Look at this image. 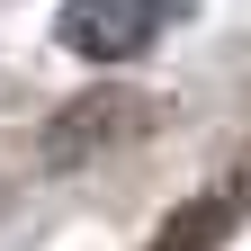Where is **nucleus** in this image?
<instances>
[{
    "instance_id": "nucleus-1",
    "label": "nucleus",
    "mask_w": 251,
    "mask_h": 251,
    "mask_svg": "<svg viewBox=\"0 0 251 251\" xmlns=\"http://www.w3.org/2000/svg\"><path fill=\"white\" fill-rule=\"evenodd\" d=\"M188 9H198V0H63L54 36H63V54H81V63H135V54L162 45Z\"/></svg>"
},
{
    "instance_id": "nucleus-3",
    "label": "nucleus",
    "mask_w": 251,
    "mask_h": 251,
    "mask_svg": "<svg viewBox=\"0 0 251 251\" xmlns=\"http://www.w3.org/2000/svg\"><path fill=\"white\" fill-rule=\"evenodd\" d=\"M242 198L251 188H198V198H179L162 215V233H152V251H225L233 225H242Z\"/></svg>"
},
{
    "instance_id": "nucleus-2",
    "label": "nucleus",
    "mask_w": 251,
    "mask_h": 251,
    "mask_svg": "<svg viewBox=\"0 0 251 251\" xmlns=\"http://www.w3.org/2000/svg\"><path fill=\"white\" fill-rule=\"evenodd\" d=\"M152 117H162V108H152L144 90H90V99H72V108L45 126V162H54V171H72V162H99V152L135 144Z\"/></svg>"
}]
</instances>
